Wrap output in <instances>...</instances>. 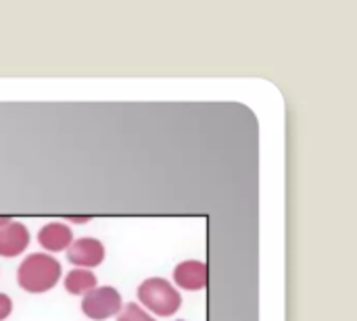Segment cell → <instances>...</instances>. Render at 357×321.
I'll use <instances>...</instances> for the list:
<instances>
[{"instance_id": "obj_1", "label": "cell", "mask_w": 357, "mask_h": 321, "mask_svg": "<svg viewBox=\"0 0 357 321\" xmlns=\"http://www.w3.org/2000/svg\"><path fill=\"white\" fill-rule=\"evenodd\" d=\"M61 263L44 253H33L17 269V282L25 292L40 295L48 292L61 280Z\"/></svg>"}, {"instance_id": "obj_2", "label": "cell", "mask_w": 357, "mask_h": 321, "mask_svg": "<svg viewBox=\"0 0 357 321\" xmlns=\"http://www.w3.org/2000/svg\"><path fill=\"white\" fill-rule=\"evenodd\" d=\"M138 301L151 309L153 313H157L159 318H169L174 315L180 305V292L163 278H149L140 284L138 288Z\"/></svg>"}, {"instance_id": "obj_3", "label": "cell", "mask_w": 357, "mask_h": 321, "mask_svg": "<svg viewBox=\"0 0 357 321\" xmlns=\"http://www.w3.org/2000/svg\"><path fill=\"white\" fill-rule=\"evenodd\" d=\"M82 311H84L86 318L94 321L109 320V318H113V315H117L121 311V295L111 286L92 288L90 292L84 295Z\"/></svg>"}, {"instance_id": "obj_4", "label": "cell", "mask_w": 357, "mask_h": 321, "mask_svg": "<svg viewBox=\"0 0 357 321\" xmlns=\"http://www.w3.org/2000/svg\"><path fill=\"white\" fill-rule=\"evenodd\" d=\"M67 257L77 267H98L105 261V246L96 238H79L71 242Z\"/></svg>"}, {"instance_id": "obj_5", "label": "cell", "mask_w": 357, "mask_h": 321, "mask_svg": "<svg viewBox=\"0 0 357 321\" xmlns=\"http://www.w3.org/2000/svg\"><path fill=\"white\" fill-rule=\"evenodd\" d=\"M29 244V232L19 221H8L0 228V257H17Z\"/></svg>"}, {"instance_id": "obj_6", "label": "cell", "mask_w": 357, "mask_h": 321, "mask_svg": "<svg viewBox=\"0 0 357 321\" xmlns=\"http://www.w3.org/2000/svg\"><path fill=\"white\" fill-rule=\"evenodd\" d=\"M174 280L184 290H203L207 286V267L201 261H184L176 267Z\"/></svg>"}, {"instance_id": "obj_7", "label": "cell", "mask_w": 357, "mask_h": 321, "mask_svg": "<svg viewBox=\"0 0 357 321\" xmlns=\"http://www.w3.org/2000/svg\"><path fill=\"white\" fill-rule=\"evenodd\" d=\"M38 242L42 249L50 251V253H59V251H65L71 246L73 242V234L71 230L65 226V224H59V221H52V224H46L40 234H38Z\"/></svg>"}, {"instance_id": "obj_8", "label": "cell", "mask_w": 357, "mask_h": 321, "mask_svg": "<svg viewBox=\"0 0 357 321\" xmlns=\"http://www.w3.org/2000/svg\"><path fill=\"white\" fill-rule=\"evenodd\" d=\"M65 288L69 295H86L96 288V276L90 269H73L65 278Z\"/></svg>"}, {"instance_id": "obj_9", "label": "cell", "mask_w": 357, "mask_h": 321, "mask_svg": "<svg viewBox=\"0 0 357 321\" xmlns=\"http://www.w3.org/2000/svg\"><path fill=\"white\" fill-rule=\"evenodd\" d=\"M117 321H155L144 309H140L136 303H130V305H126V309L119 313V318Z\"/></svg>"}, {"instance_id": "obj_10", "label": "cell", "mask_w": 357, "mask_h": 321, "mask_svg": "<svg viewBox=\"0 0 357 321\" xmlns=\"http://www.w3.org/2000/svg\"><path fill=\"white\" fill-rule=\"evenodd\" d=\"M10 311H13V301L6 295L0 292V321L6 320L10 315Z\"/></svg>"}, {"instance_id": "obj_11", "label": "cell", "mask_w": 357, "mask_h": 321, "mask_svg": "<svg viewBox=\"0 0 357 321\" xmlns=\"http://www.w3.org/2000/svg\"><path fill=\"white\" fill-rule=\"evenodd\" d=\"M8 221H10V219H8V217H0V228H2V226H6V224H8Z\"/></svg>"}, {"instance_id": "obj_12", "label": "cell", "mask_w": 357, "mask_h": 321, "mask_svg": "<svg viewBox=\"0 0 357 321\" xmlns=\"http://www.w3.org/2000/svg\"><path fill=\"white\" fill-rule=\"evenodd\" d=\"M71 221H77V224H84V221H86V217H75V219H71Z\"/></svg>"}]
</instances>
